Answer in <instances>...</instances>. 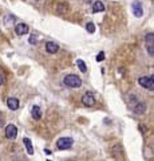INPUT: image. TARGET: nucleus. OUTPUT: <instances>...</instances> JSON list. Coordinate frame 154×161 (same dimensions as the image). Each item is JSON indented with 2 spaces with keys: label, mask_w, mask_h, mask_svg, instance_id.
Here are the masks:
<instances>
[{
  "label": "nucleus",
  "mask_w": 154,
  "mask_h": 161,
  "mask_svg": "<svg viewBox=\"0 0 154 161\" xmlns=\"http://www.w3.org/2000/svg\"><path fill=\"white\" fill-rule=\"evenodd\" d=\"M4 81H5V77H4L3 71L0 70V85H3V83H4Z\"/></svg>",
  "instance_id": "aec40b11"
},
{
  "label": "nucleus",
  "mask_w": 154,
  "mask_h": 161,
  "mask_svg": "<svg viewBox=\"0 0 154 161\" xmlns=\"http://www.w3.org/2000/svg\"><path fill=\"white\" fill-rule=\"evenodd\" d=\"M67 11V5L66 4H58V14H64Z\"/></svg>",
  "instance_id": "a211bd4d"
},
{
  "label": "nucleus",
  "mask_w": 154,
  "mask_h": 161,
  "mask_svg": "<svg viewBox=\"0 0 154 161\" xmlns=\"http://www.w3.org/2000/svg\"><path fill=\"white\" fill-rule=\"evenodd\" d=\"M47 161H51V160H47Z\"/></svg>",
  "instance_id": "5701e85b"
},
{
  "label": "nucleus",
  "mask_w": 154,
  "mask_h": 161,
  "mask_svg": "<svg viewBox=\"0 0 154 161\" xmlns=\"http://www.w3.org/2000/svg\"><path fill=\"white\" fill-rule=\"evenodd\" d=\"M63 82H64L66 86L69 87H73V89H78V87L82 86V79L75 74H69L66 75L64 79H63Z\"/></svg>",
  "instance_id": "f257e3e1"
},
{
  "label": "nucleus",
  "mask_w": 154,
  "mask_h": 161,
  "mask_svg": "<svg viewBox=\"0 0 154 161\" xmlns=\"http://www.w3.org/2000/svg\"><path fill=\"white\" fill-rule=\"evenodd\" d=\"M46 51L48 54H56L59 51V46L54 42H47L46 43Z\"/></svg>",
  "instance_id": "6e6552de"
},
{
  "label": "nucleus",
  "mask_w": 154,
  "mask_h": 161,
  "mask_svg": "<svg viewBox=\"0 0 154 161\" xmlns=\"http://www.w3.org/2000/svg\"><path fill=\"white\" fill-rule=\"evenodd\" d=\"M153 79H154L153 75H150V78H147V77H141V78L138 79V83L142 87H145V89H150V90H153L154 89Z\"/></svg>",
  "instance_id": "7ed1b4c3"
},
{
  "label": "nucleus",
  "mask_w": 154,
  "mask_h": 161,
  "mask_svg": "<svg viewBox=\"0 0 154 161\" xmlns=\"http://www.w3.org/2000/svg\"><path fill=\"white\" fill-rule=\"evenodd\" d=\"M7 106H8V109H11V110H18L19 109V99L14 98V97L8 98L7 99Z\"/></svg>",
  "instance_id": "1a4fd4ad"
},
{
  "label": "nucleus",
  "mask_w": 154,
  "mask_h": 161,
  "mask_svg": "<svg viewBox=\"0 0 154 161\" xmlns=\"http://www.w3.org/2000/svg\"><path fill=\"white\" fill-rule=\"evenodd\" d=\"M38 1H40V0H38Z\"/></svg>",
  "instance_id": "b1692460"
},
{
  "label": "nucleus",
  "mask_w": 154,
  "mask_h": 161,
  "mask_svg": "<svg viewBox=\"0 0 154 161\" xmlns=\"http://www.w3.org/2000/svg\"><path fill=\"white\" fill-rule=\"evenodd\" d=\"M31 114H32V118L34 120H36V121H39L40 118H42V110H40V107L39 106H32V110H31Z\"/></svg>",
  "instance_id": "9b49d317"
},
{
  "label": "nucleus",
  "mask_w": 154,
  "mask_h": 161,
  "mask_svg": "<svg viewBox=\"0 0 154 161\" xmlns=\"http://www.w3.org/2000/svg\"><path fill=\"white\" fill-rule=\"evenodd\" d=\"M153 40H154V34L153 32L147 34L146 35V44L147 46H153Z\"/></svg>",
  "instance_id": "2eb2a0df"
},
{
  "label": "nucleus",
  "mask_w": 154,
  "mask_h": 161,
  "mask_svg": "<svg viewBox=\"0 0 154 161\" xmlns=\"http://www.w3.org/2000/svg\"><path fill=\"white\" fill-rule=\"evenodd\" d=\"M16 134H18V129H16V126L12 125V124L7 125V128H5V137L9 138V140H14V138L16 137Z\"/></svg>",
  "instance_id": "20e7f679"
},
{
  "label": "nucleus",
  "mask_w": 154,
  "mask_h": 161,
  "mask_svg": "<svg viewBox=\"0 0 154 161\" xmlns=\"http://www.w3.org/2000/svg\"><path fill=\"white\" fill-rule=\"evenodd\" d=\"M30 43L31 44H32V43H36V36H31V38H30Z\"/></svg>",
  "instance_id": "4be33fe9"
},
{
  "label": "nucleus",
  "mask_w": 154,
  "mask_h": 161,
  "mask_svg": "<svg viewBox=\"0 0 154 161\" xmlns=\"http://www.w3.org/2000/svg\"><path fill=\"white\" fill-rule=\"evenodd\" d=\"M15 31L18 35H26V34H28V31H30V27H28L26 23H20L15 27Z\"/></svg>",
  "instance_id": "0eeeda50"
},
{
  "label": "nucleus",
  "mask_w": 154,
  "mask_h": 161,
  "mask_svg": "<svg viewBox=\"0 0 154 161\" xmlns=\"http://www.w3.org/2000/svg\"><path fill=\"white\" fill-rule=\"evenodd\" d=\"M82 102L85 106H92L95 103V97L92 93H86L83 97H82Z\"/></svg>",
  "instance_id": "39448f33"
},
{
  "label": "nucleus",
  "mask_w": 154,
  "mask_h": 161,
  "mask_svg": "<svg viewBox=\"0 0 154 161\" xmlns=\"http://www.w3.org/2000/svg\"><path fill=\"white\" fill-rule=\"evenodd\" d=\"M103 59H104V52H103V51H100L99 54L96 55V62H102Z\"/></svg>",
  "instance_id": "6ab92c4d"
},
{
  "label": "nucleus",
  "mask_w": 154,
  "mask_h": 161,
  "mask_svg": "<svg viewBox=\"0 0 154 161\" xmlns=\"http://www.w3.org/2000/svg\"><path fill=\"white\" fill-rule=\"evenodd\" d=\"M134 111L137 114H143L145 111H146V105L143 102H138L137 103V106L134 107Z\"/></svg>",
  "instance_id": "ddd939ff"
},
{
  "label": "nucleus",
  "mask_w": 154,
  "mask_h": 161,
  "mask_svg": "<svg viewBox=\"0 0 154 161\" xmlns=\"http://www.w3.org/2000/svg\"><path fill=\"white\" fill-rule=\"evenodd\" d=\"M131 11L134 14V16L137 18H141L143 15V10H142V4L138 3V1H134V3L131 4Z\"/></svg>",
  "instance_id": "423d86ee"
},
{
  "label": "nucleus",
  "mask_w": 154,
  "mask_h": 161,
  "mask_svg": "<svg viewBox=\"0 0 154 161\" xmlns=\"http://www.w3.org/2000/svg\"><path fill=\"white\" fill-rule=\"evenodd\" d=\"M147 52H149V54L153 56V55H154V52H153V46H147Z\"/></svg>",
  "instance_id": "412c9836"
},
{
  "label": "nucleus",
  "mask_w": 154,
  "mask_h": 161,
  "mask_svg": "<svg viewBox=\"0 0 154 161\" xmlns=\"http://www.w3.org/2000/svg\"><path fill=\"white\" fill-rule=\"evenodd\" d=\"M77 66L79 67V70L82 71V73H86L87 71V67H86V63L82 60V59H77Z\"/></svg>",
  "instance_id": "4468645a"
},
{
  "label": "nucleus",
  "mask_w": 154,
  "mask_h": 161,
  "mask_svg": "<svg viewBox=\"0 0 154 161\" xmlns=\"http://www.w3.org/2000/svg\"><path fill=\"white\" fill-rule=\"evenodd\" d=\"M73 145H74V140L71 137H62L56 141V146H58V149H60V150L70 149Z\"/></svg>",
  "instance_id": "f03ea898"
},
{
  "label": "nucleus",
  "mask_w": 154,
  "mask_h": 161,
  "mask_svg": "<svg viewBox=\"0 0 154 161\" xmlns=\"http://www.w3.org/2000/svg\"><path fill=\"white\" fill-rule=\"evenodd\" d=\"M103 11H104V5L102 1L96 0V1L92 3V12H94V14H96V12H103Z\"/></svg>",
  "instance_id": "9d476101"
},
{
  "label": "nucleus",
  "mask_w": 154,
  "mask_h": 161,
  "mask_svg": "<svg viewBox=\"0 0 154 161\" xmlns=\"http://www.w3.org/2000/svg\"><path fill=\"white\" fill-rule=\"evenodd\" d=\"M86 30H87L90 34H94V32H95V24L91 23V22H90V23H87V24H86Z\"/></svg>",
  "instance_id": "dca6fc26"
},
{
  "label": "nucleus",
  "mask_w": 154,
  "mask_h": 161,
  "mask_svg": "<svg viewBox=\"0 0 154 161\" xmlns=\"http://www.w3.org/2000/svg\"><path fill=\"white\" fill-rule=\"evenodd\" d=\"M14 20H15V16H12V15H8L5 16V19H4V24L5 26H9V23H14Z\"/></svg>",
  "instance_id": "f3484780"
},
{
  "label": "nucleus",
  "mask_w": 154,
  "mask_h": 161,
  "mask_svg": "<svg viewBox=\"0 0 154 161\" xmlns=\"http://www.w3.org/2000/svg\"><path fill=\"white\" fill-rule=\"evenodd\" d=\"M23 142H24V145H26L27 153L30 154V156H32V154H34V148H32V142L30 141V138H23Z\"/></svg>",
  "instance_id": "f8f14e48"
}]
</instances>
